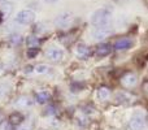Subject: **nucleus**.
Returning <instances> with one entry per match:
<instances>
[{"label": "nucleus", "instance_id": "f257e3e1", "mask_svg": "<svg viewBox=\"0 0 148 130\" xmlns=\"http://www.w3.org/2000/svg\"><path fill=\"white\" fill-rule=\"evenodd\" d=\"M112 8L110 7H101L96 9L90 17V22L95 28H101V26L110 25V20H112Z\"/></svg>", "mask_w": 148, "mask_h": 130}, {"label": "nucleus", "instance_id": "f03ea898", "mask_svg": "<svg viewBox=\"0 0 148 130\" xmlns=\"http://www.w3.org/2000/svg\"><path fill=\"white\" fill-rule=\"evenodd\" d=\"M14 21L21 25H30L35 21V13L30 9H22L17 13Z\"/></svg>", "mask_w": 148, "mask_h": 130}, {"label": "nucleus", "instance_id": "7ed1b4c3", "mask_svg": "<svg viewBox=\"0 0 148 130\" xmlns=\"http://www.w3.org/2000/svg\"><path fill=\"white\" fill-rule=\"evenodd\" d=\"M110 34H113V29L110 25L101 26V28H95V30L92 31V39L94 41H103V39L108 38Z\"/></svg>", "mask_w": 148, "mask_h": 130}, {"label": "nucleus", "instance_id": "20e7f679", "mask_svg": "<svg viewBox=\"0 0 148 130\" xmlns=\"http://www.w3.org/2000/svg\"><path fill=\"white\" fill-rule=\"evenodd\" d=\"M73 22V14L70 12H62L55 18V25L57 28H68Z\"/></svg>", "mask_w": 148, "mask_h": 130}, {"label": "nucleus", "instance_id": "39448f33", "mask_svg": "<svg viewBox=\"0 0 148 130\" xmlns=\"http://www.w3.org/2000/svg\"><path fill=\"white\" fill-rule=\"evenodd\" d=\"M129 129L130 130H144L146 129V120L143 116L135 115L131 117L130 122H129Z\"/></svg>", "mask_w": 148, "mask_h": 130}, {"label": "nucleus", "instance_id": "423d86ee", "mask_svg": "<svg viewBox=\"0 0 148 130\" xmlns=\"http://www.w3.org/2000/svg\"><path fill=\"white\" fill-rule=\"evenodd\" d=\"M47 57H48L51 61H60L64 57V51L59 47H51L49 50H47Z\"/></svg>", "mask_w": 148, "mask_h": 130}, {"label": "nucleus", "instance_id": "0eeeda50", "mask_svg": "<svg viewBox=\"0 0 148 130\" xmlns=\"http://www.w3.org/2000/svg\"><path fill=\"white\" fill-rule=\"evenodd\" d=\"M131 46H133V41H131L130 38H121L114 42L113 48H114L116 51H125V50L130 48Z\"/></svg>", "mask_w": 148, "mask_h": 130}, {"label": "nucleus", "instance_id": "6e6552de", "mask_svg": "<svg viewBox=\"0 0 148 130\" xmlns=\"http://www.w3.org/2000/svg\"><path fill=\"white\" fill-rule=\"evenodd\" d=\"M75 55L82 60H87L91 56V48L86 44H78L75 48Z\"/></svg>", "mask_w": 148, "mask_h": 130}, {"label": "nucleus", "instance_id": "1a4fd4ad", "mask_svg": "<svg viewBox=\"0 0 148 130\" xmlns=\"http://www.w3.org/2000/svg\"><path fill=\"white\" fill-rule=\"evenodd\" d=\"M121 82H122V85L123 86H126V87H133V86H135L136 85L138 78H136V76L134 73H127V74H125V76L122 77Z\"/></svg>", "mask_w": 148, "mask_h": 130}, {"label": "nucleus", "instance_id": "9d476101", "mask_svg": "<svg viewBox=\"0 0 148 130\" xmlns=\"http://www.w3.org/2000/svg\"><path fill=\"white\" fill-rule=\"evenodd\" d=\"M110 51H112V46H110L109 43H100V44H97L95 54H96L97 56L103 57V56H107V55H109Z\"/></svg>", "mask_w": 148, "mask_h": 130}, {"label": "nucleus", "instance_id": "9b49d317", "mask_svg": "<svg viewBox=\"0 0 148 130\" xmlns=\"http://www.w3.org/2000/svg\"><path fill=\"white\" fill-rule=\"evenodd\" d=\"M96 96H97V99L99 100H107V99H109L110 92H109V90H108L107 87H100V89L97 90V92H96Z\"/></svg>", "mask_w": 148, "mask_h": 130}, {"label": "nucleus", "instance_id": "f8f14e48", "mask_svg": "<svg viewBox=\"0 0 148 130\" xmlns=\"http://www.w3.org/2000/svg\"><path fill=\"white\" fill-rule=\"evenodd\" d=\"M35 99H36V102H38L39 104H44V103H47L48 102V99H49V92L48 91L38 92V94L35 95Z\"/></svg>", "mask_w": 148, "mask_h": 130}, {"label": "nucleus", "instance_id": "ddd939ff", "mask_svg": "<svg viewBox=\"0 0 148 130\" xmlns=\"http://www.w3.org/2000/svg\"><path fill=\"white\" fill-rule=\"evenodd\" d=\"M22 120H23L22 115H21V113H18V112L12 113V115H10V117H9V122L12 124V125H18V124L22 122Z\"/></svg>", "mask_w": 148, "mask_h": 130}, {"label": "nucleus", "instance_id": "4468645a", "mask_svg": "<svg viewBox=\"0 0 148 130\" xmlns=\"http://www.w3.org/2000/svg\"><path fill=\"white\" fill-rule=\"evenodd\" d=\"M39 43H40V41H39L36 36H29V38H27V46H29V48H38Z\"/></svg>", "mask_w": 148, "mask_h": 130}, {"label": "nucleus", "instance_id": "2eb2a0df", "mask_svg": "<svg viewBox=\"0 0 148 130\" xmlns=\"http://www.w3.org/2000/svg\"><path fill=\"white\" fill-rule=\"evenodd\" d=\"M116 98L117 99H120V102H123V103H127V102H130L133 98H131V95H129V94H126V92H118L117 95H116Z\"/></svg>", "mask_w": 148, "mask_h": 130}, {"label": "nucleus", "instance_id": "dca6fc26", "mask_svg": "<svg viewBox=\"0 0 148 130\" xmlns=\"http://www.w3.org/2000/svg\"><path fill=\"white\" fill-rule=\"evenodd\" d=\"M1 10H3V17L4 16H7V14H9L10 12H12V5L9 4V3H7V1H4V3H1Z\"/></svg>", "mask_w": 148, "mask_h": 130}, {"label": "nucleus", "instance_id": "f3484780", "mask_svg": "<svg viewBox=\"0 0 148 130\" xmlns=\"http://www.w3.org/2000/svg\"><path fill=\"white\" fill-rule=\"evenodd\" d=\"M35 72L36 73H39V74L47 73V72H48V66H47L46 64H39V65L35 66Z\"/></svg>", "mask_w": 148, "mask_h": 130}, {"label": "nucleus", "instance_id": "a211bd4d", "mask_svg": "<svg viewBox=\"0 0 148 130\" xmlns=\"http://www.w3.org/2000/svg\"><path fill=\"white\" fill-rule=\"evenodd\" d=\"M21 41H22V38H21V35H18V34H14V35L10 36V42H12L13 44H20Z\"/></svg>", "mask_w": 148, "mask_h": 130}, {"label": "nucleus", "instance_id": "6ab92c4d", "mask_svg": "<svg viewBox=\"0 0 148 130\" xmlns=\"http://www.w3.org/2000/svg\"><path fill=\"white\" fill-rule=\"evenodd\" d=\"M38 51H39L38 48H29L27 50V56L30 57V59H34V57L38 55Z\"/></svg>", "mask_w": 148, "mask_h": 130}, {"label": "nucleus", "instance_id": "aec40b11", "mask_svg": "<svg viewBox=\"0 0 148 130\" xmlns=\"http://www.w3.org/2000/svg\"><path fill=\"white\" fill-rule=\"evenodd\" d=\"M17 104H20V105H25V107H26V105H30V104H31V102L27 99V98H22V99H21L20 102H17Z\"/></svg>", "mask_w": 148, "mask_h": 130}, {"label": "nucleus", "instance_id": "412c9836", "mask_svg": "<svg viewBox=\"0 0 148 130\" xmlns=\"http://www.w3.org/2000/svg\"><path fill=\"white\" fill-rule=\"evenodd\" d=\"M44 3H47V4H53V3L59 1V0H43Z\"/></svg>", "mask_w": 148, "mask_h": 130}, {"label": "nucleus", "instance_id": "4be33fe9", "mask_svg": "<svg viewBox=\"0 0 148 130\" xmlns=\"http://www.w3.org/2000/svg\"><path fill=\"white\" fill-rule=\"evenodd\" d=\"M4 1H7V0H0V3H4Z\"/></svg>", "mask_w": 148, "mask_h": 130}]
</instances>
